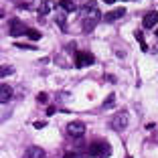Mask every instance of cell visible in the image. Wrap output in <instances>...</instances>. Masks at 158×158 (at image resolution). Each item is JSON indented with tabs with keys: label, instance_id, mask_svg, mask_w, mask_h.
<instances>
[{
	"label": "cell",
	"instance_id": "obj_1",
	"mask_svg": "<svg viewBox=\"0 0 158 158\" xmlns=\"http://www.w3.org/2000/svg\"><path fill=\"white\" fill-rule=\"evenodd\" d=\"M112 154V146L107 144V142H93L89 146V156H98V158H107Z\"/></svg>",
	"mask_w": 158,
	"mask_h": 158
},
{
	"label": "cell",
	"instance_id": "obj_2",
	"mask_svg": "<svg viewBox=\"0 0 158 158\" xmlns=\"http://www.w3.org/2000/svg\"><path fill=\"white\" fill-rule=\"evenodd\" d=\"M73 63H75V67H87V65L95 63V57L87 51H77L73 55Z\"/></svg>",
	"mask_w": 158,
	"mask_h": 158
},
{
	"label": "cell",
	"instance_id": "obj_3",
	"mask_svg": "<svg viewBox=\"0 0 158 158\" xmlns=\"http://www.w3.org/2000/svg\"><path fill=\"white\" fill-rule=\"evenodd\" d=\"M128 120H130L128 112H118L116 116L112 118L110 126H112V128H114L116 132H122V130H126V126H128Z\"/></svg>",
	"mask_w": 158,
	"mask_h": 158
},
{
	"label": "cell",
	"instance_id": "obj_4",
	"mask_svg": "<svg viewBox=\"0 0 158 158\" xmlns=\"http://www.w3.org/2000/svg\"><path fill=\"white\" fill-rule=\"evenodd\" d=\"M8 31H10V35L12 37H23V35H27V24L23 23V20H19V19H12L10 20V27H8Z\"/></svg>",
	"mask_w": 158,
	"mask_h": 158
},
{
	"label": "cell",
	"instance_id": "obj_5",
	"mask_svg": "<svg viewBox=\"0 0 158 158\" xmlns=\"http://www.w3.org/2000/svg\"><path fill=\"white\" fill-rule=\"evenodd\" d=\"M142 24H144V28H154L158 24V12L156 10H150V12L144 14V19H142Z\"/></svg>",
	"mask_w": 158,
	"mask_h": 158
},
{
	"label": "cell",
	"instance_id": "obj_6",
	"mask_svg": "<svg viewBox=\"0 0 158 158\" xmlns=\"http://www.w3.org/2000/svg\"><path fill=\"white\" fill-rule=\"evenodd\" d=\"M67 132H69L71 136H81L85 132V124H83V122H69Z\"/></svg>",
	"mask_w": 158,
	"mask_h": 158
},
{
	"label": "cell",
	"instance_id": "obj_7",
	"mask_svg": "<svg viewBox=\"0 0 158 158\" xmlns=\"http://www.w3.org/2000/svg\"><path fill=\"white\" fill-rule=\"evenodd\" d=\"M23 158H45V150L41 146H31V148H27Z\"/></svg>",
	"mask_w": 158,
	"mask_h": 158
},
{
	"label": "cell",
	"instance_id": "obj_8",
	"mask_svg": "<svg viewBox=\"0 0 158 158\" xmlns=\"http://www.w3.org/2000/svg\"><path fill=\"white\" fill-rule=\"evenodd\" d=\"M124 14H126V8H114V10H110V12L103 16V20H106V23H114V20L122 19Z\"/></svg>",
	"mask_w": 158,
	"mask_h": 158
},
{
	"label": "cell",
	"instance_id": "obj_9",
	"mask_svg": "<svg viewBox=\"0 0 158 158\" xmlns=\"http://www.w3.org/2000/svg\"><path fill=\"white\" fill-rule=\"evenodd\" d=\"M10 98H12V87L6 83L0 85V103H8Z\"/></svg>",
	"mask_w": 158,
	"mask_h": 158
},
{
	"label": "cell",
	"instance_id": "obj_10",
	"mask_svg": "<svg viewBox=\"0 0 158 158\" xmlns=\"http://www.w3.org/2000/svg\"><path fill=\"white\" fill-rule=\"evenodd\" d=\"M59 8H63L65 12H73V10H77V6H75L73 0H61V2H59Z\"/></svg>",
	"mask_w": 158,
	"mask_h": 158
},
{
	"label": "cell",
	"instance_id": "obj_11",
	"mask_svg": "<svg viewBox=\"0 0 158 158\" xmlns=\"http://www.w3.org/2000/svg\"><path fill=\"white\" fill-rule=\"evenodd\" d=\"M81 24H83V33H91L98 23H95V20H91V19H83V23H81Z\"/></svg>",
	"mask_w": 158,
	"mask_h": 158
},
{
	"label": "cell",
	"instance_id": "obj_12",
	"mask_svg": "<svg viewBox=\"0 0 158 158\" xmlns=\"http://www.w3.org/2000/svg\"><path fill=\"white\" fill-rule=\"evenodd\" d=\"M14 73V67L12 65H0V77H8V75Z\"/></svg>",
	"mask_w": 158,
	"mask_h": 158
},
{
	"label": "cell",
	"instance_id": "obj_13",
	"mask_svg": "<svg viewBox=\"0 0 158 158\" xmlns=\"http://www.w3.org/2000/svg\"><path fill=\"white\" fill-rule=\"evenodd\" d=\"M27 37L31 39V41H39V39H41V33H39L37 28H28V31H27Z\"/></svg>",
	"mask_w": 158,
	"mask_h": 158
},
{
	"label": "cell",
	"instance_id": "obj_14",
	"mask_svg": "<svg viewBox=\"0 0 158 158\" xmlns=\"http://www.w3.org/2000/svg\"><path fill=\"white\" fill-rule=\"evenodd\" d=\"M136 39H138V43H140V49H142V51H148V45H146V41H144V37H142V33H140V31H136Z\"/></svg>",
	"mask_w": 158,
	"mask_h": 158
},
{
	"label": "cell",
	"instance_id": "obj_15",
	"mask_svg": "<svg viewBox=\"0 0 158 158\" xmlns=\"http://www.w3.org/2000/svg\"><path fill=\"white\" fill-rule=\"evenodd\" d=\"M51 8H53V4L49 2V0H45V2L39 6V12H41V14H47V12H51Z\"/></svg>",
	"mask_w": 158,
	"mask_h": 158
},
{
	"label": "cell",
	"instance_id": "obj_16",
	"mask_svg": "<svg viewBox=\"0 0 158 158\" xmlns=\"http://www.w3.org/2000/svg\"><path fill=\"white\" fill-rule=\"evenodd\" d=\"M114 102H116V95H114V93H110V98H106V102H103V110H110V107L114 106Z\"/></svg>",
	"mask_w": 158,
	"mask_h": 158
},
{
	"label": "cell",
	"instance_id": "obj_17",
	"mask_svg": "<svg viewBox=\"0 0 158 158\" xmlns=\"http://www.w3.org/2000/svg\"><path fill=\"white\" fill-rule=\"evenodd\" d=\"M57 24H59V27L61 28H63V31H65V14H63V12H59V14H57Z\"/></svg>",
	"mask_w": 158,
	"mask_h": 158
},
{
	"label": "cell",
	"instance_id": "obj_18",
	"mask_svg": "<svg viewBox=\"0 0 158 158\" xmlns=\"http://www.w3.org/2000/svg\"><path fill=\"white\" fill-rule=\"evenodd\" d=\"M16 47H19V49H28V51H37V47H35V45H24V43H16Z\"/></svg>",
	"mask_w": 158,
	"mask_h": 158
},
{
	"label": "cell",
	"instance_id": "obj_19",
	"mask_svg": "<svg viewBox=\"0 0 158 158\" xmlns=\"http://www.w3.org/2000/svg\"><path fill=\"white\" fill-rule=\"evenodd\" d=\"M45 124H47V122L37 120V122H35V128H37V130H43V128H45Z\"/></svg>",
	"mask_w": 158,
	"mask_h": 158
},
{
	"label": "cell",
	"instance_id": "obj_20",
	"mask_svg": "<svg viewBox=\"0 0 158 158\" xmlns=\"http://www.w3.org/2000/svg\"><path fill=\"white\" fill-rule=\"evenodd\" d=\"M63 158H79V154H77V152H67Z\"/></svg>",
	"mask_w": 158,
	"mask_h": 158
},
{
	"label": "cell",
	"instance_id": "obj_21",
	"mask_svg": "<svg viewBox=\"0 0 158 158\" xmlns=\"http://www.w3.org/2000/svg\"><path fill=\"white\" fill-rule=\"evenodd\" d=\"M37 99H39V102H47V93H39Z\"/></svg>",
	"mask_w": 158,
	"mask_h": 158
},
{
	"label": "cell",
	"instance_id": "obj_22",
	"mask_svg": "<svg viewBox=\"0 0 158 158\" xmlns=\"http://www.w3.org/2000/svg\"><path fill=\"white\" fill-rule=\"evenodd\" d=\"M55 112H57V110H55V107H53V106L49 107V110H47V114H49V116H53V114H55Z\"/></svg>",
	"mask_w": 158,
	"mask_h": 158
},
{
	"label": "cell",
	"instance_id": "obj_23",
	"mask_svg": "<svg viewBox=\"0 0 158 158\" xmlns=\"http://www.w3.org/2000/svg\"><path fill=\"white\" fill-rule=\"evenodd\" d=\"M103 2H106V4H114V2H116V0H103Z\"/></svg>",
	"mask_w": 158,
	"mask_h": 158
},
{
	"label": "cell",
	"instance_id": "obj_24",
	"mask_svg": "<svg viewBox=\"0 0 158 158\" xmlns=\"http://www.w3.org/2000/svg\"><path fill=\"white\" fill-rule=\"evenodd\" d=\"M126 158H132V156H126Z\"/></svg>",
	"mask_w": 158,
	"mask_h": 158
}]
</instances>
